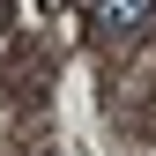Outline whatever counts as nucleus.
I'll return each mask as SVG.
<instances>
[{
    "label": "nucleus",
    "instance_id": "1",
    "mask_svg": "<svg viewBox=\"0 0 156 156\" xmlns=\"http://www.w3.org/2000/svg\"><path fill=\"white\" fill-rule=\"evenodd\" d=\"M89 23H97V37H134L156 23V0H89Z\"/></svg>",
    "mask_w": 156,
    "mask_h": 156
}]
</instances>
